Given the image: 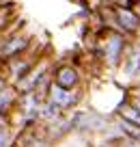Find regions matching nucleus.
I'll list each match as a JSON object with an SVG mask.
<instances>
[{
	"mask_svg": "<svg viewBox=\"0 0 140 147\" xmlns=\"http://www.w3.org/2000/svg\"><path fill=\"white\" fill-rule=\"evenodd\" d=\"M69 117H71L73 134L76 136H86V138L104 134L112 123V115H106V113L95 110V108H84V106L73 108L69 113Z\"/></svg>",
	"mask_w": 140,
	"mask_h": 147,
	"instance_id": "nucleus-1",
	"label": "nucleus"
},
{
	"mask_svg": "<svg viewBox=\"0 0 140 147\" xmlns=\"http://www.w3.org/2000/svg\"><path fill=\"white\" fill-rule=\"evenodd\" d=\"M129 43H131V37L123 35L119 30L106 28L101 39L97 41V54H99V61L104 63V67L117 71L123 63V56H125Z\"/></svg>",
	"mask_w": 140,
	"mask_h": 147,
	"instance_id": "nucleus-2",
	"label": "nucleus"
},
{
	"mask_svg": "<svg viewBox=\"0 0 140 147\" xmlns=\"http://www.w3.org/2000/svg\"><path fill=\"white\" fill-rule=\"evenodd\" d=\"M52 82L65 89H82L84 71L73 61H60V63L52 65Z\"/></svg>",
	"mask_w": 140,
	"mask_h": 147,
	"instance_id": "nucleus-3",
	"label": "nucleus"
},
{
	"mask_svg": "<svg viewBox=\"0 0 140 147\" xmlns=\"http://www.w3.org/2000/svg\"><path fill=\"white\" fill-rule=\"evenodd\" d=\"M30 48H32V35H28V32L17 30V32L5 35L0 39V65L11 61V59H17V56L26 54Z\"/></svg>",
	"mask_w": 140,
	"mask_h": 147,
	"instance_id": "nucleus-4",
	"label": "nucleus"
},
{
	"mask_svg": "<svg viewBox=\"0 0 140 147\" xmlns=\"http://www.w3.org/2000/svg\"><path fill=\"white\" fill-rule=\"evenodd\" d=\"M117 74H119V78L125 80L127 84H134V87L140 84V39H131Z\"/></svg>",
	"mask_w": 140,
	"mask_h": 147,
	"instance_id": "nucleus-5",
	"label": "nucleus"
},
{
	"mask_svg": "<svg viewBox=\"0 0 140 147\" xmlns=\"http://www.w3.org/2000/svg\"><path fill=\"white\" fill-rule=\"evenodd\" d=\"M48 100L56 102L65 113H71L73 108L82 106L84 102V89H65V87H58V84L50 82V89H48Z\"/></svg>",
	"mask_w": 140,
	"mask_h": 147,
	"instance_id": "nucleus-6",
	"label": "nucleus"
},
{
	"mask_svg": "<svg viewBox=\"0 0 140 147\" xmlns=\"http://www.w3.org/2000/svg\"><path fill=\"white\" fill-rule=\"evenodd\" d=\"M17 102H19V91L13 87V84H9L7 89H2V91H0V115L13 117L15 108H17Z\"/></svg>",
	"mask_w": 140,
	"mask_h": 147,
	"instance_id": "nucleus-7",
	"label": "nucleus"
},
{
	"mask_svg": "<svg viewBox=\"0 0 140 147\" xmlns=\"http://www.w3.org/2000/svg\"><path fill=\"white\" fill-rule=\"evenodd\" d=\"M63 115H65V110L60 108L56 102L48 100V97L41 102V110H39V119H41V123H50V121L58 119V117H63Z\"/></svg>",
	"mask_w": 140,
	"mask_h": 147,
	"instance_id": "nucleus-8",
	"label": "nucleus"
},
{
	"mask_svg": "<svg viewBox=\"0 0 140 147\" xmlns=\"http://www.w3.org/2000/svg\"><path fill=\"white\" fill-rule=\"evenodd\" d=\"M17 130L13 125H0V147H15Z\"/></svg>",
	"mask_w": 140,
	"mask_h": 147,
	"instance_id": "nucleus-9",
	"label": "nucleus"
},
{
	"mask_svg": "<svg viewBox=\"0 0 140 147\" xmlns=\"http://www.w3.org/2000/svg\"><path fill=\"white\" fill-rule=\"evenodd\" d=\"M110 5H119V7H131V9H138L140 0H106Z\"/></svg>",
	"mask_w": 140,
	"mask_h": 147,
	"instance_id": "nucleus-10",
	"label": "nucleus"
},
{
	"mask_svg": "<svg viewBox=\"0 0 140 147\" xmlns=\"http://www.w3.org/2000/svg\"><path fill=\"white\" fill-rule=\"evenodd\" d=\"M9 78H7V74H5V69H2V67H0V91H2V89H7V87H9Z\"/></svg>",
	"mask_w": 140,
	"mask_h": 147,
	"instance_id": "nucleus-11",
	"label": "nucleus"
},
{
	"mask_svg": "<svg viewBox=\"0 0 140 147\" xmlns=\"http://www.w3.org/2000/svg\"><path fill=\"white\" fill-rule=\"evenodd\" d=\"M60 147H73V145H65V143H60Z\"/></svg>",
	"mask_w": 140,
	"mask_h": 147,
	"instance_id": "nucleus-12",
	"label": "nucleus"
},
{
	"mask_svg": "<svg viewBox=\"0 0 140 147\" xmlns=\"http://www.w3.org/2000/svg\"><path fill=\"white\" fill-rule=\"evenodd\" d=\"M136 39H140V30H138V35H136Z\"/></svg>",
	"mask_w": 140,
	"mask_h": 147,
	"instance_id": "nucleus-13",
	"label": "nucleus"
},
{
	"mask_svg": "<svg viewBox=\"0 0 140 147\" xmlns=\"http://www.w3.org/2000/svg\"><path fill=\"white\" fill-rule=\"evenodd\" d=\"M138 11H140V2H138Z\"/></svg>",
	"mask_w": 140,
	"mask_h": 147,
	"instance_id": "nucleus-14",
	"label": "nucleus"
}]
</instances>
